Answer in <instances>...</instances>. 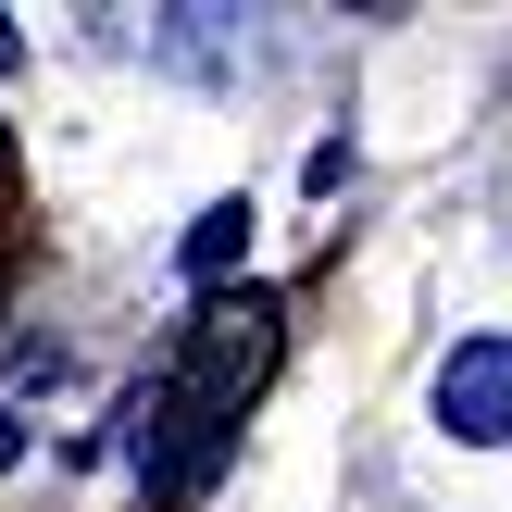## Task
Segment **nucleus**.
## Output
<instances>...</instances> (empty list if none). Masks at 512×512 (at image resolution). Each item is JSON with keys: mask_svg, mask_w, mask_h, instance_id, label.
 <instances>
[{"mask_svg": "<svg viewBox=\"0 0 512 512\" xmlns=\"http://www.w3.org/2000/svg\"><path fill=\"white\" fill-rule=\"evenodd\" d=\"M13 450H25V425H13V413H0V463H13Z\"/></svg>", "mask_w": 512, "mask_h": 512, "instance_id": "obj_5", "label": "nucleus"}, {"mask_svg": "<svg viewBox=\"0 0 512 512\" xmlns=\"http://www.w3.org/2000/svg\"><path fill=\"white\" fill-rule=\"evenodd\" d=\"M13 63H25V38H13V13H0V75H13Z\"/></svg>", "mask_w": 512, "mask_h": 512, "instance_id": "obj_4", "label": "nucleus"}, {"mask_svg": "<svg viewBox=\"0 0 512 512\" xmlns=\"http://www.w3.org/2000/svg\"><path fill=\"white\" fill-rule=\"evenodd\" d=\"M238 250H250V200H213V213L188 225V275H225Z\"/></svg>", "mask_w": 512, "mask_h": 512, "instance_id": "obj_3", "label": "nucleus"}, {"mask_svg": "<svg viewBox=\"0 0 512 512\" xmlns=\"http://www.w3.org/2000/svg\"><path fill=\"white\" fill-rule=\"evenodd\" d=\"M0 163H13V150H0Z\"/></svg>", "mask_w": 512, "mask_h": 512, "instance_id": "obj_6", "label": "nucleus"}, {"mask_svg": "<svg viewBox=\"0 0 512 512\" xmlns=\"http://www.w3.org/2000/svg\"><path fill=\"white\" fill-rule=\"evenodd\" d=\"M263 363H275V300H200V313H188V350L138 388V488L163 512H188L225 475Z\"/></svg>", "mask_w": 512, "mask_h": 512, "instance_id": "obj_1", "label": "nucleus"}, {"mask_svg": "<svg viewBox=\"0 0 512 512\" xmlns=\"http://www.w3.org/2000/svg\"><path fill=\"white\" fill-rule=\"evenodd\" d=\"M438 425L463 450H500L512 438V338H463L438 363Z\"/></svg>", "mask_w": 512, "mask_h": 512, "instance_id": "obj_2", "label": "nucleus"}]
</instances>
